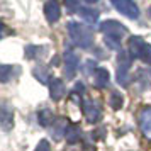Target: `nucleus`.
Listing matches in <instances>:
<instances>
[{
    "instance_id": "f257e3e1",
    "label": "nucleus",
    "mask_w": 151,
    "mask_h": 151,
    "mask_svg": "<svg viewBox=\"0 0 151 151\" xmlns=\"http://www.w3.org/2000/svg\"><path fill=\"white\" fill-rule=\"evenodd\" d=\"M68 32H70V37L73 39V42L78 44L80 48H90L92 42H93L90 29L87 26H82L80 22H70Z\"/></svg>"
},
{
    "instance_id": "f03ea898",
    "label": "nucleus",
    "mask_w": 151,
    "mask_h": 151,
    "mask_svg": "<svg viewBox=\"0 0 151 151\" xmlns=\"http://www.w3.org/2000/svg\"><path fill=\"white\" fill-rule=\"evenodd\" d=\"M129 66H131V55L126 51L119 53V70H117V82L122 87L129 85Z\"/></svg>"
},
{
    "instance_id": "7ed1b4c3",
    "label": "nucleus",
    "mask_w": 151,
    "mask_h": 151,
    "mask_svg": "<svg viewBox=\"0 0 151 151\" xmlns=\"http://www.w3.org/2000/svg\"><path fill=\"white\" fill-rule=\"evenodd\" d=\"M100 31H102L105 36H114V37H117V39H122L124 36L127 34V29L124 27L122 24H119L117 21H105V22H102Z\"/></svg>"
},
{
    "instance_id": "20e7f679",
    "label": "nucleus",
    "mask_w": 151,
    "mask_h": 151,
    "mask_svg": "<svg viewBox=\"0 0 151 151\" xmlns=\"http://www.w3.org/2000/svg\"><path fill=\"white\" fill-rule=\"evenodd\" d=\"M112 4H114V7H116L121 14L126 15V17H129V19H137L139 10H137V5L132 0H112Z\"/></svg>"
},
{
    "instance_id": "39448f33",
    "label": "nucleus",
    "mask_w": 151,
    "mask_h": 151,
    "mask_svg": "<svg viewBox=\"0 0 151 151\" xmlns=\"http://www.w3.org/2000/svg\"><path fill=\"white\" fill-rule=\"evenodd\" d=\"M0 126L5 131L14 126V109L9 104H0Z\"/></svg>"
},
{
    "instance_id": "423d86ee",
    "label": "nucleus",
    "mask_w": 151,
    "mask_h": 151,
    "mask_svg": "<svg viewBox=\"0 0 151 151\" xmlns=\"http://www.w3.org/2000/svg\"><path fill=\"white\" fill-rule=\"evenodd\" d=\"M78 65H80L78 56H76L75 53L68 51V53L65 55V75H66V78H73V76H75Z\"/></svg>"
},
{
    "instance_id": "0eeeda50",
    "label": "nucleus",
    "mask_w": 151,
    "mask_h": 151,
    "mask_svg": "<svg viewBox=\"0 0 151 151\" xmlns=\"http://www.w3.org/2000/svg\"><path fill=\"white\" fill-rule=\"evenodd\" d=\"M83 116L88 122H99L102 117V112L92 100H87V102H83Z\"/></svg>"
},
{
    "instance_id": "6e6552de",
    "label": "nucleus",
    "mask_w": 151,
    "mask_h": 151,
    "mask_svg": "<svg viewBox=\"0 0 151 151\" xmlns=\"http://www.w3.org/2000/svg\"><path fill=\"white\" fill-rule=\"evenodd\" d=\"M44 15L48 22H56L61 15V10H60V4L56 0H48L46 5H44Z\"/></svg>"
},
{
    "instance_id": "1a4fd4ad",
    "label": "nucleus",
    "mask_w": 151,
    "mask_h": 151,
    "mask_svg": "<svg viewBox=\"0 0 151 151\" xmlns=\"http://www.w3.org/2000/svg\"><path fill=\"white\" fill-rule=\"evenodd\" d=\"M139 126L141 131L146 137H151V107L141 110V116H139Z\"/></svg>"
},
{
    "instance_id": "9d476101",
    "label": "nucleus",
    "mask_w": 151,
    "mask_h": 151,
    "mask_svg": "<svg viewBox=\"0 0 151 151\" xmlns=\"http://www.w3.org/2000/svg\"><path fill=\"white\" fill-rule=\"evenodd\" d=\"M92 75H93V85L97 88H104L109 83V71L105 68H97Z\"/></svg>"
},
{
    "instance_id": "9b49d317",
    "label": "nucleus",
    "mask_w": 151,
    "mask_h": 151,
    "mask_svg": "<svg viewBox=\"0 0 151 151\" xmlns=\"http://www.w3.org/2000/svg\"><path fill=\"white\" fill-rule=\"evenodd\" d=\"M49 90H51V97H53L55 100H60V99L65 95V92H66L65 83H63V80H60V78H53V82L49 85Z\"/></svg>"
},
{
    "instance_id": "f8f14e48",
    "label": "nucleus",
    "mask_w": 151,
    "mask_h": 151,
    "mask_svg": "<svg viewBox=\"0 0 151 151\" xmlns=\"http://www.w3.org/2000/svg\"><path fill=\"white\" fill-rule=\"evenodd\" d=\"M78 14H80V17H82L87 24H95V22L99 21V12H97L95 9L82 7L80 10H78Z\"/></svg>"
},
{
    "instance_id": "ddd939ff",
    "label": "nucleus",
    "mask_w": 151,
    "mask_h": 151,
    "mask_svg": "<svg viewBox=\"0 0 151 151\" xmlns=\"http://www.w3.org/2000/svg\"><path fill=\"white\" fill-rule=\"evenodd\" d=\"M68 121L66 119H60V121H55L53 122V127H51V132L55 134V139H61V136L66 132L68 129Z\"/></svg>"
},
{
    "instance_id": "4468645a",
    "label": "nucleus",
    "mask_w": 151,
    "mask_h": 151,
    "mask_svg": "<svg viewBox=\"0 0 151 151\" xmlns=\"http://www.w3.org/2000/svg\"><path fill=\"white\" fill-rule=\"evenodd\" d=\"M80 136H82V131L80 127L76 126V124H70L66 132H65V137H66V141L70 144H75L76 141H80Z\"/></svg>"
},
{
    "instance_id": "2eb2a0df",
    "label": "nucleus",
    "mask_w": 151,
    "mask_h": 151,
    "mask_svg": "<svg viewBox=\"0 0 151 151\" xmlns=\"http://www.w3.org/2000/svg\"><path fill=\"white\" fill-rule=\"evenodd\" d=\"M53 119L55 117H53V112L49 109H41L37 112V122L41 124V126H49L51 122H55Z\"/></svg>"
},
{
    "instance_id": "dca6fc26",
    "label": "nucleus",
    "mask_w": 151,
    "mask_h": 151,
    "mask_svg": "<svg viewBox=\"0 0 151 151\" xmlns=\"http://www.w3.org/2000/svg\"><path fill=\"white\" fill-rule=\"evenodd\" d=\"M12 66H9V65H0V82L5 83L10 80V76H12Z\"/></svg>"
},
{
    "instance_id": "f3484780",
    "label": "nucleus",
    "mask_w": 151,
    "mask_h": 151,
    "mask_svg": "<svg viewBox=\"0 0 151 151\" xmlns=\"http://www.w3.org/2000/svg\"><path fill=\"white\" fill-rule=\"evenodd\" d=\"M109 104L112 109H121V105H122V95L119 92H112L110 99H109Z\"/></svg>"
},
{
    "instance_id": "a211bd4d",
    "label": "nucleus",
    "mask_w": 151,
    "mask_h": 151,
    "mask_svg": "<svg viewBox=\"0 0 151 151\" xmlns=\"http://www.w3.org/2000/svg\"><path fill=\"white\" fill-rule=\"evenodd\" d=\"M139 60H143L144 63L151 65V46L144 42L143 48H141V53H139Z\"/></svg>"
},
{
    "instance_id": "6ab92c4d",
    "label": "nucleus",
    "mask_w": 151,
    "mask_h": 151,
    "mask_svg": "<svg viewBox=\"0 0 151 151\" xmlns=\"http://www.w3.org/2000/svg\"><path fill=\"white\" fill-rule=\"evenodd\" d=\"M105 44H107L109 48H112V49H117L119 46H121V39H117V37H114V36H105Z\"/></svg>"
},
{
    "instance_id": "aec40b11",
    "label": "nucleus",
    "mask_w": 151,
    "mask_h": 151,
    "mask_svg": "<svg viewBox=\"0 0 151 151\" xmlns=\"http://www.w3.org/2000/svg\"><path fill=\"white\" fill-rule=\"evenodd\" d=\"M65 5H66V10L76 12L80 10V0H65Z\"/></svg>"
},
{
    "instance_id": "412c9836",
    "label": "nucleus",
    "mask_w": 151,
    "mask_h": 151,
    "mask_svg": "<svg viewBox=\"0 0 151 151\" xmlns=\"http://www.w3.org/2000/svg\"><path fill=\"white\" fill-rule=\"evenodd\" d=\"M41 49L42 48H37V46H27V48H26V56L32 60V58L37 56V51H41Z\"/></svg>"
},
{
    "instance_id": "4be33fe9",
    "label": "nucleus",
    "mask_w": 151,
    "mask_h": 151,
    "mask_svg": "<svg viewBox=\"0 0 151 151\" xmlns=\"http://www.w3.org/2000/svg\"><path fill=\"white\" fill-rule=\"evenodd\" d=\"M36 151H51V148H49V143L46 141V139H42L41 143L37 144V148H36Z\"/></svg>"
},
{
    "instance_id": "5701e85b",
    "label": "nucleus",
    "mask_w": 151,
    "mask_h": 151,
    "mask_svg": "<svg viewBox=\"0 0 151 151\" xmlns=\"http://www.w3.org/2000/svg\"><path fill=\"white\" fill-rule=\"evenodd\" d=\"M83 90H85L83 83H76V85H75V92H83Z\"/></svg>"
},
{
    "instance_id": "b1692460",
    "label": "nucleus",
    "mask_w": 151,
    "mask_h": 151,
    "mask_svg": "<svg viewBox=\"0 0 151 151\" xmlns=\"http://www.w3.org/2000/svg\"><path fill=\"white\" fill-rule=\"evenodd\" d=\"M83 151H95V150H93L92 146H85V148H83Z\"/></svg>"
},
{
    "instance_id": "393cba45",
    "label": "nucleus",
    "mask_w": 151,
    "mask_h": 151,
    "mask_svg": "<svg viewBox=\"0 0 151 151\" xmlns=\"http://www.w3.org/2000/svg\"><path fill=\"white\" fill-rule=\"evenodd\" d=\"M2 27H4V26H2V24H0V37H2Z\"/></svg>"
},
{
    "instance_id": "a878e982",
    "label": "nucleus",
    "mask_w": 151,
    "mask_h": 151,
    "mask_svg": "<svg viewBox=\"0 0 151 151\" xmlns=\"http://www.w3.org/2000/svg\"><path fill=\"white\" fill-rule=\"evenodd\" d=\"M148 14H150V17H151V7H150V10H148Z\"/></svg>"
},
{
    "instance_id": "bb28decb",
    "label": "nucleus",
    "mask_w": 151,
    "mask_h": 151,
    "mask_svg": "<svg viewBox=\"0 0 151 151\" xmlns=\"http://www.w3.org/2000/svg\"><path fill=\"white\" fill-rule=\"evenodd\" d=\"M87 2H90V4H92V2H97V0H87Z\"/></svg>"
},
{
    "instance_id": "cd10ccee",
    "label": "nucleus",
    "mask_w": 151,
    "mask_h": 151,
    "mask_svg": "<svg viewBox=\"0 0 151 151\" xmlns=\"http://www.w3.org/2000/svg\"><path fill=\"white\" fill-rule=\"evenodd\" d=\"M150 73H151V68H150Z\"/></svg>"
}]
</instances>
